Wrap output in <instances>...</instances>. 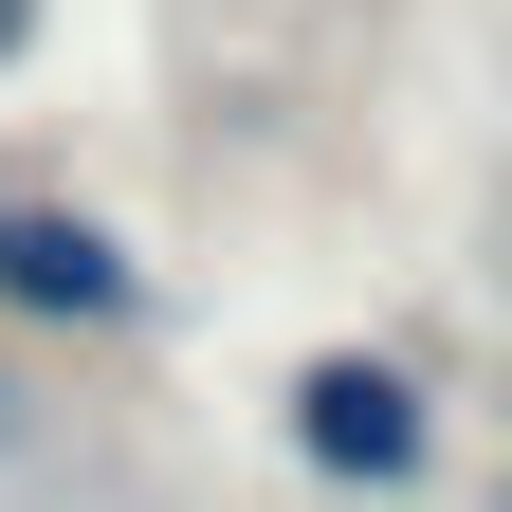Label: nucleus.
Wrapping results in <instances>:
<instances>
[{
    "label": "nucleus",
    "mask_w": 512,
    "mask_h": 512,
    "mask_svg": "<svg viewBox=\"0 0 512 512\" xmlns=\"http://www.w3.org/2000/svg\"><path fill=\"white\" fill-rule=\"evenodd\" d=\"M275 458L348 512H403V494H439V384L403 348H311L275 384Z\"/></svg>",
    "instance_id": "nucleus-1"
},
{
    "label": "nucleus",
    "mask_w": 512,
    "mask_h": 512,
    "mask_svg": "<svg viewBox=\"0 0 512 512\" xmlns=\"http://www.w3.org/2000/svg\"><path fill=\"white\" fill-rule=\"evenodd\" d=\"M476 512H512V458H494V494H476Z\"/></svg>",
    "instance_id": "nucleus-5"
},
{
    "label": "nucleus",
    "mask_w": 512,
    "mask_h": 512,
    "mask_svg": "<svg viewBox=\"0 0 512 512\" xmlns=\"http://www.w3.org/2000/svg\"><path fill=\"white\" fill-rule=\"evenodd\" d=\"M494 293H512V256H494Z\"/></svg>",
    "instance_id": "nucleus-6"
},
{
    "label": "nucleus",
    "mask_w": 512,
    "mask_h": 512,
    "mask_svg": "<svg viewBox=\"0 0 512 512\" xmlns=\"http://www.w3.org/2000/svg\"><path fill=\"white\" fill-rule=\"evenodd\" d=\"M165 311L147 275V238L92 220L74 183H0V330H37V348H128Z\"/></svg>",
    "instance_id": "nucleus-2"
},
{
    "label": "nucleus",
    "mask_w": 512,
    "mask_h": 512,
    "mask_svg": "<svg viewBox=\"0 0 512 512\" xmlns=\"http://www.w3.org/2000/svg\"><path fill=\"white\" fill-rule=\"evenodd\" d=\"M0 458H19V384H0Z\"/></svg>",
    "instance_id": "nucleus-4"
},
{
    "label": "nucleus",
    "mask_w": 512,
    "mask_h": 512,
    "mask_svg": "<svg viewBox=\"0 0 512 512\" xmlns=\"http://www.w3.org/2000/svg\"><path fill=\"white\" fill-rule=\"evenodd\" d=\"M37 19H55V0H0V74H19V55H37Z\"/></svg>",
    "instance_id": "nucleus-3"
}]
</instances>
